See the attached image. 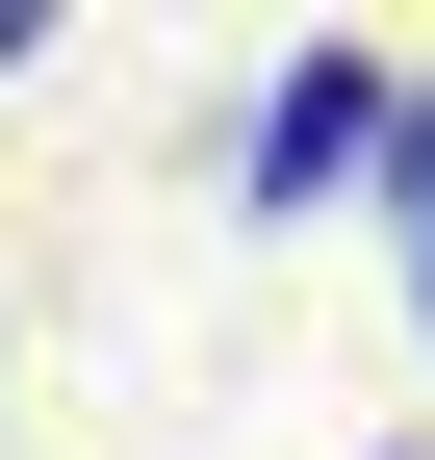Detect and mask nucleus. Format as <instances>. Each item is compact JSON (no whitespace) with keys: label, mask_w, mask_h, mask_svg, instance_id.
I'll list each match as a JSON object with an SVG mask.
<instances>
[{"label":"nucleus","mask_w":435,"mask_h":460,"mask_svg":"<svg viewBox=\"0 0 435 460\" xmlns=\"http://www.w3.org/2000/svg\"><path fill=\"white\" fill-rule=\"evenodd\" d=\"M385 230L435 256V102H385Z\"/></svg>","instance_id":"nucleus-2"},{"label":"nucleus","mask_w":435,"mask_h":460,"mask_svg":"<svg viewBox=\"0 0 435 460\" xmlns=\"http://www.w3.org/2000/svg\"><path fill=\"white\" fill-rule=\"evenodd\" d=\"M0 51H26V26H0Z\"/></svg>","instance_id":"nucleus-4"},{"label":"nucleus","mask_w":435,"mask_h":460,"mask_svg":"<svg viewBox=\"0 0 435 460\" xmlns=\"http://www.w3.org/2000/svg\"><path fill=\"white\" fill-rule=\"evenodd\" d=\"M410 307H435V256H410Z\"/></svg>","instance_id":"nucleus-3"},{"label":"nucleus","mask_w":435,"mask_h":460,"mask_svg":"<svg viewBox=\"0 0 435 460\" xmlns=\"http://www.w3.org/2000/svg\"><path fill=\"white\" fill-rule=\"evenodd\" d=\"M359 154H385V51H307V77L256 102V205H333Z\"/></svg>","instance_id":"nucleus-1"},{"label":"nucleus","mask_w":435,"mask_h":460,"mask_svg":"<svg viewBox=\"0 0 435 460\" xmlns=\"http://www.w3.org/2000/svg\"><path fill=\"white\" fill-rule=\"evenodd\" d=\"M410 460H435V435H410Z\"/></svg>","instance_id":"nucleus-5"}]
</instances>
